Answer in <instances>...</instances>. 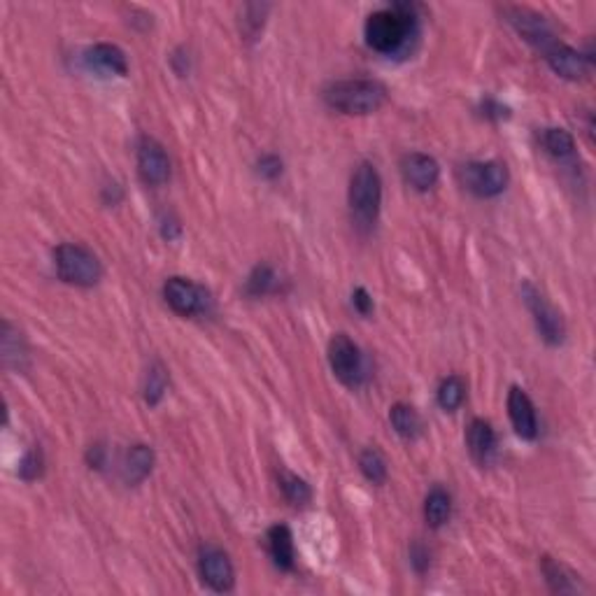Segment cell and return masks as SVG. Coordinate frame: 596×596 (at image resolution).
Returning <instances> with one entry per match:
<instances>
[{"instance_id": "cell-1", "label": "cell", "mask_w": 596, "mask_h": 596, "mask_svg": "<svg viewBox=\"0 0 596 596\" xmlns=\"http://www.w3.org/2000/svg\"><path fill=\"white\" fill-rule=\"evenodd\" d=\"M366 42L380 54H396L417 35V14L410 5L377 10L366 19Z\"/></svg>"}, {"instance_id": "cell-2", "label": "cell", "mask_w": 596, "mask_h": 596, "mask_svg": "<svg viewBox=\"0 0 596 596\" xmlns=\"http://www.w3.org/2000/svg\"><path fill=\"white\" fill-rule=\"evenodd\" d=\"M324 100L331 110L361 116L385 106L386 88L376 79H340L326 87Z\"/></svg>"}, {"instance_id": "cell-3", "label": "cell", "mask_w": 596, "mask_h": 596, "mask_svg": "<svg viewBox=\"0 0 596 596\" xmlns=\"http://www.w3.org/2000/svg\"><path fill=\"white\" fill-rule=\"evenodd\" d=\"M349 208L359 224L373 227L382 205V177L370 161H361L349 180Z\"/></svg>"}, {"instance_id": "cell-4", "label": "cell", "mask_w": 596, "mask_h": 596, "mask_svg": "<svg viewBox=\"0 0 596 596\" xmlns=\"http://www.w3.org/2000/svg\"><path fill=\"white\" fill-rule=\"evenodd\" d=\"M56 273L68 284L75 287H94L103 277V265L91 249L75 243H63L54 252Z\"/></svg>"}, {"instance_id": "cell-5", "label": "cell", "mask_w": 596, "mask_h": 596, "mask_svg": "<svg viewBox=\"0 0 596 596\" xmlns=\"http://www.w3.org/2000/svg\"><path fill=\"white\" fill-rule=\"evenodd\" d=\"M459 177H461L464 187L478 199H494L506 191L510 180L508 168L503 166L501 161H470L461 166Z\"/></svg>"}, {"instance_id": "cell-6", "label": "cell", "mask_w": 596, "mask_h": 596, "mask_svg": "<svg viewBox=\"0 0 596 596\" xmlns=\"http://www.w3.org/2000/svg\"><path fill=\"white\" fill-rule=\"evenodd\" d=\"M522 298H525L526 308L534 315L535 329H538L543 340L547 345H553V348L554 345H562L563 338H566V321H563L562 312L553 303H547V298L543 296L541 289H535L531 282L522 284Z\"/></svg>"}, {"instance_id": "cell-7", "label": "cell", "mask_w": 596, "mask_h": 596, "mask_svg": "<svg viewBox=\"0 0 596 596\" xmlns=\"http://www.w3.org/2000/svg\"><path fill=\"white\" fill-rule=\"evenodd\" d=\"M329 366H331L333 376L348 386H359L366 377L361 349L345 333H336L329 340Z\"/></svg>"}, {"instance_id": "cell-8", "label": "cell", "mask_w": 596, "mask_h": 596, "mask_svg": "<svg viewBox=\"0 0 596 596\" xmlns=\"http://www.w3.org/2000/svg\"><path fill=\"white\" fill-rule=\"evenodd\" d=\"M163 298L182 317L203 315L210 308V293L187 277H171L163 284Z\"/></svg>"}, {"instance_id": "cell-9", "label": "cell", "mask_w": 596, "mask_h": 596, "mask_svg": "<svg viewBox=\"0 0 596 596\" xmlns=\"http://www.w3.org/2000/svg\"><path fill=\"white\" fill-rule=\"evenodd\" d=\"M199 573L212 591H231L236 585V571L228 554L217 545H200Z\"/></svg>"}, {"instance_id": "cell-10", "label": "cell", "mask_w": 596, "mask_h": 596, "mask_svg": "<svg viewBox=\"0 0 596 596\" xmlns=\"http://www.w3.org/2000/svg\"><path fill=\"white\" fill-rule=\"evenodd\" d=\"M506 14H508V22L513 23L515 31H517L526 42L538 47L541 51H547L557 42V38H554L553 33V26H550L547 19L543 17V14H538V12L526 10V7H510Z\"/></svg>"}, {"instance_id": "cell-11", "label": "cell", "mask_w": 596, "mask_h": 596, "mask_svg": "<svg viewBox=\"0 0 596 596\" xmlns=\"http://www.w3.org/2000/svg\"><path fill=\"white\" fill-rule=\"evenodd\" d=\"M138 172L149 187H161L171 180V159L154 138H143L138 144Z\"/></svg>"}, {"instance_id": "cell-12", "label": "cell", "mask_w": 596, "mask_h": 596, "mask_svg": "<svg viewBox=\"0 0 596 596\" xmlns=\"http://www.w3.org/2000/svg\"><path fill=\"white\" fill-rule=\"evenodd\" d=\"M543 54H545L547 63H550V68L557 72L559 78L578 82V79H585L587 75H590L591 59L582 54V51L573 50L571 44H563L557 40V42L547 51H543Z\"/></svg>"}, {"instance_id": "cell-13", "label": "cell", "mask_w": 596, "mask_h": 596, "mask_svg": "<svg viewBox=\"0 0 596 596\" xmlns=\"http://www.w3.org/2000/svg\"><path fill=\"white\" fill-rule=\"evenodd\" d=\"M401 171H404L405 182L414 189V191H429L438 184V177H441V166L438 161L429 154H422V152H413L404 159L401 163Z\"/></svg>"}, {"instance_id": "cell-14", "label": "cell", "mask_w": 596, "mask_h": 596, "mask_svg": "<svg viewBox=\"0 0 596 596\" xmlns=\"http://www.w3.org/2000/svg\"><path fill=\"white\" fill-rule=\"evenodd\" d=\"M508 414L519 438L534 441L538 436V420H535V408L531 404L529 394L519 386H510L508 392Z\"/></svg>"}, {"instance_id": "cell-15", "label": "cell", "mask_w": 596, "mask_h": 596, "mask_svg": "<svg viewBox=\"0 0 596 596\" xmlns=\"http://www.w3.org/2000/svg\"><path fill=\"white\" fill-rule=\"evenodd\" d=\"M466 442H469L470 457L480 466L489 464L494 452H497V431L491 429L489 422L473 420L466 433Z\"/></svg>"}, {"instance_id": "cell-16", "label": "cell", "mask_w": 596, "mask_h": 596, "mask_svg": "<svg viewBox=\"0 0 596 596\" xmlns=\"http://www.w3.org/2000/svg\"><path fill=\"white\" fill-rule=\"evenodd\" d=\"M87 63L88 68H96V70L106 72V75H119V78H124L128 72L126 54H124L116 44L110 42L94 44V47L87 51Z\"/></svg>"}, {"instance_id": "cell-17", "label": "cell", "mask_w": 596, "mask_h": 596, "mask_svg": "<svg viewBox=\"0 0 596 596\" xmlns=\"http://www.w3.org/2000/svg\"><path fill=\"white\" fill-rule=\"evenodd\" d=\"M154 469V450L149 445L128 447L122 464V475L128 485H140L147 480V475Z\"/></svg>"}, {"instance_id": "cell-18", "label": "cell", "mask_w": 596, "mask_h": 596, "mask_svg": "<svg viewBox=\"0 0 596 596\" xmlns=\"http://www.w3.org/2000/svg\"><path fill=\"white\" fill-rule=\"evenodd\" d=\"M268 550L280 571H293L296 553H293V535L289 526L275 525L268 529Z\"/></svg>"}, {"instance_id": "cell-19", "label": "cell", "mask_w": 596, "mask_h": 596, "mask_svg": "<svg viewBox=\"0 0 596 596\" xmlns=\"http://www.w3.org/2000/svg\"><path fill=\"white\" fill-rule=\"evenodd\" d=\"M450 515H452V497H450V491H445L442 487H433L426 494L424 501L426 525L431 529H441L442 525H447Z\"/></svg>"}, {"instance_id": "cell-20", "label": "cell", "mask_w": 596, "mask_h": 596, "mask_svg": "<svg viewBox=\"0 0 596 596\" xmlns=\"http://www.w3.org/2000/svg\"><path fill=\"white\" fill-rule=\"evenodd\" d=\"M3 361L5 366L14 370H26L28 366V348L26 342H23L22 333L5 321L3 324Z\"/></svg>"}, {"instance_id": "cell-21", "label": "cell", "mask_w": 596, "mask_h": 596, "mask_svg": "<svg viewBox=\"0 0 596 596\" xmlns=\"http://www.w3.org/2000/svg\"><path fill=\"white\" fill-rule=\"evenodd\" d=\"M389 422H392L394 431L405 441H414L422 433V420L417 410L408 404H396L389 410Z\"/></svg>"}, {"instance_id": "cell-22", "label": "cell", "mask_w": 596, "mask_h": 596, "mask_svg": "<svg viewBox=\"0 0 596 596\" xmlns=\"http://www.w3.org/2000/svg\"><path fill=\"white\" fill-rule=\"evenodd\" d=\"M543 575H545L547 585L550 590L559 591V594H571V591H578V575L573 571H569L566 566H562L559 562H554L553 557H543Z\"/></svg>"}, {"instance_id": "cell-23", "label": "cell", "mask_w": 596, "mask_h": 596, "mask_svg": "<svg viewBox=\"0 0 596 596\" xmlns=\"http://www.w3.org/2000/svg\"><path fill=\"white\" fill-rule=\"evenodd\" d=\"M245 289H247L249 296H255V298L268 296V293H275L277 289H280V275H277L273 265L259 264L255 271L249 273Z\"/></svg>"}, {"instance_id": "cell-24", "label": "cell", "mask_w": 596, "mask_h": 596, "mask_svg": "<svg viewBox=\"0 0 596 596\" xmlns=\"http://www.w3.org/2000/svg\"><path fill=\"white\" fill-rule=\"evenodd\" d=\"M541 144L547 154L554 156V159L563 161L571 159L575 154V140L569 131L563 128H545L541 133Z\"/></svg>"}, {"instance_id": "cell-25", "label": "cell", "mask_w": 596, "mask_h": 596, "mask_svg": "<svg viewBox=\"0 0 596 596\" xmlns=\"http://www.w3.org/2000/svg\"><path fill=\"white\" fill-rule=\"evenodd\" d=\"M359 469L366 480L373 482V485H385L386 475H389L385 454L377 447H366L364 452L359 454Z\"/></svg>"}, {"instance_id": "cell-26", "label": "cell", "mask_w": 596, "mask_h": 596, "mask_svg": "<svg viewBox=\"0 0 596 596\" xmlns=\"http://www.w3.org/2000/svg\"><path fill=\"white\" fill-rule=\"evenodd\" d=\"M466 398V382L459 376H450L441 382L438 386V405H441L445 413H454L459 410V405L464 404Z\"/></svg>"}, {"instance_id": "cell-27", "label": "cell", "mask_w": 596, "mask_h": 596, "mask_svg": "<svg viewBox=\"0 0 596 596\" xmlns=\"http://www.w3.org/2000/svg\"><path fill=\"white\" fill-rule=\"evenodd\" d=\"M168 392V373L161 364H154L147 370V380H144V401L147 405H159L161 398Z\"/></svg>"}, {"instance_id": "cell-28", "label": "cell", "mask_w": 596, "mask_h": 596, "mask_svg": "<svg viewBox=\"0 0 596 596\" xmlns=\"http://www.w3.org/2000/svg\"><path fill=\"white\" fill-rule=\"evenodd\" d=\"M280 487L284 498H287L292 506H305V503H310V498H312V489H310V485L303 480V478H298V475L282 473Z\"/></svg>"}, {"instance_id": "cell-29", "label": "cell", "mask_w": 596, "mask_h": 596, "mask_svg": "<svg viewBox=\"0 0 596 596\" xmlns=\"http://www.w3.org/2000/svg\"><path fill=\"white\" fill-rule=\"evenodd\" d=\"M42 466H44V459L42 452H40V447H31V450L23 454L22 464H19V475H22V480L26 482L38 480L40 475H42Z\"/></svg>"}, {"instance_id": "cell-30", "label": "cell", "mask_w": 596, "mask_h": 596, "mask_svg": "<svg viewBox=\"0 0 596 596\" xmlns=\"http://www.w3.org/2000/svg\"><path fill=\"white\" fill-rule=\"evenodd\" d=\"M410 563H413V569L417 571L420 575H424L426 571H429L431 553L424 543H420V541L413 543V547H410Z\"/></svg>"}, {"instance_id": "cell-31", "label": "cell", "mask_w": 596, "mask_h": 596, "mask_svg": "<svg viewBox=\"0 0 596 596\" xmlns=\"http://www.w3.org/2000/svg\"><path fill=\"white\" fill-rule=\"evenodd\" d=\"M480 112L485 119H491V122H501V119H508L510 110L503 103H498L497 98H485L480 103Z\"/></svg>"}, {"instance_id": "cell-32", "label": "cell", "mask_w": 596, "mask_h": 596, "mask_svg": "<svg viewBox=\"0 0 596 596\" xmlns=\"http://www.w3.org/2000/svg\"><path fill=\"white\" fill-rule=\"evenodd\" d=\"M259 168V175L265 177V180H275V177L282 175V159L275 154H264L256 163Z\"/></svg>"}, {"instance_id": "cell-33", "label": "cell", "mask_w": 596, "mask_h": 596, "mask_svg": "<svg viewBox=\"0 0 596 596\" xmlns=\"http://www.w3.org/2000/svg\"><path fill=\"white\" fill-rule=\"evenodd\" d=\"M352 303H354V308H357V312H359V315L368 317L370 312H373V298H370V293L366 292L364 287L354 289Z\"/></svg>"}, {"instance_id": "cell-34", "label": "cell", "mask_w": 596, "mask_h": 596, "mask_svg": "<svg viewBox=\"0 0 596 596\" xmlns=\"http://www.w3.org/2000/svg\"><path fill=\"white\" fill-rule=\"evenodd\" d=\"M87 461L91 469H96V470L103 469V466H106V447L100 445V442H96V445L88 447Z\"/></svg>"}, {"instance_id": "cell-35", "label": "cell", "mask_w": 596, "mask_h": 596, "mask_svg": "<svg viewBox=\"0 0 596 596\" xmlns=\"http://www.w3.org/2000/svg\"><path fill=\"white\" fill-rule=\"evenodd\" d=\"M161 233H163V237H168V240H175V237H180V233H182V227L172 219H161Z\"/></svg>"}]
</instances>
